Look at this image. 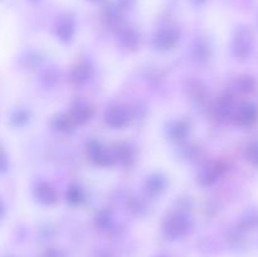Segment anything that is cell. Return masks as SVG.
<instances>
[{
    "label": "cell",
    "mask_w": 258,
    "mask_h": 257,
    "mask_svg": "<svg viewBox=\"0 0 258 257\" xmlns=\"http://www.w3.org/2000/svg\"><path fill=\"white\" fill-rule=\"evenodd\" d=\"M189 224H190V222L185 214L173 213L166 218L165 223H164V231L168 236L179 237L188 231Z\"/></svg>",
    "instance_id": "obj_1"
},
{
    "label": "cell",
    "mask_w": 258,
    "mask_h": 257,
    "mask_svg": "<svg viewBox=\"0 0 258 257\" xmlns=\"http://www.w3.org/2000/svg\"><path fill=\"white\" fill-rule=\"evenodd\" d=\"M179 37H180V33H179V30L176 28H164V29L159 30L156 33L153 42L154 47L156 49H169L173 45H175V43L179 40Z\"/></svg>",
    "instance_id": "obj_2"
},
{
    "label": "cell",
    "mask_w": 258,
    "mask_h": 257,
    "mask_svg": "<svg viewBox=\"0 0 258 257\" xmlns=\"http://www.w3.org/2000/svg\"><path fill=\"white\" fill-rule=\"evenodd\" d=\"M106 123L113 128L125 127L130 121V112L123 106H115L106 112Z\"/></svg>",
    "instance_id": "obj_3"
},
{
    "label": "cell",
    "mask_w": 258,
    "mask_h": 257,
    "mask_svg": "<svg viewBox=\"0 0 258 257\" xmlns=\"http://www.w3.org/2000/svg\"><path fill=\"white\" fill-rule=\"evenodd\" d=\"M88 150H90L91 159H92L96 164H98V165L108 166L112 165V164L115 163L113 154L110 153L108 150H106L101 144L96 143V141H91L90 146H88Z\"/></svg>",
    "instance_id": "obj_4"
},
{
    "label": "cell",
    "mask_w": 258,
    "mask_h": 257,
    "mask_svg": "<svg viewBox=\"0 0 258 257\" xmlns=\"http://www.w3.org/2000/svg\"><path fill=\"white\" fill-rule=\"evenodd\" d=\"M34 197L38 202L50 206L57 202V191L47 181H38L34 186Z\"/></svg>",
    "instance_id": "obj_5"
},
{
    "label": "cell",
    "mask_w": 258,
    "mask_h": 257,
    "mask_svg": "<svg viewBox=\"0 0 258 257\" xmlns=\"http://www.w3.org/2000/svg\"><path fill=\"white\" fill-rule=\"evenodd\" d=\"M75 20L70 15H64L58 19L55 24V35L59 38L62 42H70L75 37Z\"/></svg>",
    "instance_id": "obj_6"
},
{
    "label": "cell",
    "mask_w": 258,
    "mask_h": 257,
    "mask_svg": "<svg viewBox=\"0 0 258 257\" xmlns=\"http://www.w3.org/2000/svg\"><path fill=\"white\" fill-rule=\"evenodd\" d=\"M70 117L76 123H85L92 117V108L85 101L77 100L71 107Z\"/></svg>",
    "instance_id": "obj_7"
},
{
    "label": "cell",
    "mask_w": 258,
    "mask_h": 257,
    "mask_svg": "<svg viewBox=\"0 0 258 257\" xmlns=\"http://www.w3.org/2000/svg\"><path fill=\"white\" fill-rule=\"evenodd\" d=\"M118 40L121 44L130 49H135L139 44V34L134 28L130 27H122L118 29L117 33Z\"/></svg>",
    "instance_id": "obj_8"
},
{
    "label": "cell",
    "mask_w": 258,
    "mask_h": 257,
    "mask_svg": "<svg viewBox=\"0 0 258 257\" xmlns=\"http://www.w3.org/2000/svg\"><path fill=\"white\" fill-rule=\"evenodd\" d=\"M115 161H118L122 165H130L135 158V153H134L133 148L128 146L127 144H120L116 146L115 150L112 151Z\"/></svg>",
    "instance_id": "obj_9"
},
{
    "label": "cell",
    "mask_w": 258,
    "mask_h": 257,
    "mask_svg": "<svg viewBox=\"0 0 258 257\" xmlns=\"http://www.w3.org/2000/svg\"><path fill=\"white\" fill-rule=\"evenodd\" d=\"M93 75L92 68L88 65H78L71 72V80L76 85H83L87 82Z\"/></svg>",
    "instance_id": "obj_10"
},
{
    "label": "cell",
    "mask_w": 258,
    "mask_h": 257,
    "mask_svg": "<svg viewBox=\"0 0 258 257\" xmlns=\"http://www.w3.org/2000/svg\"><path fill=\"white\" fill-rule=\"evenodd\" d=\"M165 179L161 175H159V174H155V175L150 176V178L148 179V181H146V190H148V193L150 194V196L155 197L158 196V194H160L161 191L165 189Z\"/></svg>",
    "instance_id": "obj_11"
},
{
    "label": "cell",
    "mask_w": 258,
    "mask_h": 257,
    "mask_svg": "<svg viewBox=\"0 0 258 257\" xmlns=\"http://www.w3.org/2000/svg\"><path fill=\"white\" fill-rule=\"evenodd\" d=\"M217 176H218V170H217L216 166H207L199 173L198 181L202 185H211L217 180Z\"/></svg>",
    "instance_id": "obj_12"
},
{
    "label": "cell",
    "mask_w": 258,
    "mask_h": 257,
    "mask_svg": "<svg viewBox=\"0 0 258 257\" xmlns=\"http://www.w3.org/2000/svg\"><path fill=\"white\" fill-rule=\"evenodd\" d=\"M189 126L188 123L184 122V121H176L169 128V134H170L171 138H174L175 140H180V139H184L186 135H188Z\"/></svg>",
    "instance_id": "obj_13"
},
{
    "label": "cell",
    "mask_w": 258,
    "mask_h": 257,
    "mask_svg": "<svg viewBox=\"0 0 258 257\" xmlns=\"http://www.w3.org/2000/svg\"><path fill=\"white\" fill-rule=\"evenodd\" d=\"M85 194L78 185H71L67 190V201L72 204H78L83 201Z\"/></svg>",
    "instance_id": "obj_14"
},
{
    "label": "cell",
    "mask_w": 258,
    "mask_h": 257,
    "mask_svg": "<svg viewBox=\"0 0 258 257\" xmlns=\"http://www.w3.org/2000/svg\"><path fill=\"white\" fill-rule=\"evenodd\" d=\"M73 121L70 116L60 115L54 120L55 128L59 131H71L73 128Z\"/></svg>",
    "instance_id": "obj_15"
},
{
    "label": "cell",
    "mask_w": 258,
    "mask_h": 257,
    "mask_svg": "<svg viewBox=\"0 0 258 257\" xmlns=\"http://www.w3.org/2000/svg\"><path fill=\"white\" fill-rule=\"evenodd\" d=\"M28 117H29V115H28L27 111L20 110V111H17V112L13 115L12 121H13V123H14V125L20 126V125H23V123L27 122Z\"/></svg>",
    "instance_id": "obj_16"
},
{
    "label": "cell",
    "mask_w": 258,
    "mask_h": 257,
    "mask_svg": "<svg viewBox=\"0 0 258 257\" xmlns=\"http://www.w3.org/2000/svg\"><path fill=\"white\" fill-rule=\"evenodd\" d=\"M110 216H108L107 212L102 211L97 214V224H100L101 227H105L110 223Z\"/></svg>",
    "instance_id": "obj_17"
},
{
    "label": "cell",
    "mask_w": 258,
    "mask_h": 257,
    "mask_svg": "<svg viewBox=\"0 0 258 257\" xmlns=\"http://www.w3.org/2000/svg\"><path fill=\"white\" fill-rule=\"evenodd\" d=\"M136 0H117V5L116 7L118 8L120 10H125V9H130L135 5Z\"/></svg>",
    "instance_id": "obj_18"
},
{
    "label": "cell",
    "mask_w": 258,
    "mask_h": 257,
    "mask_svg": "<svg viewBox=\"0 0 258 257\" xmlns=\"http://www.w3.org/2000/svg\"><path fill=\"white\" fill-rule=\"evenodd\" d=\"M8 158L7 155H5L4 151L2 150V148H0V171H5L8 169Z\"/></svg>",
    "instance_id": "obj_19"
},
{
    "label": "cell",
    "mask_w": 258,
    "mask_h": 257,
    "mask_svg": "<svg viewBox=\"0 0 258 257\" xmlns=\"http://www.w3.org/2000/svg\"><path fill=\"white\" fill-rule=\"evenodd\" d=\"M191 2H193V4L197 5V7H201V5H203L207 0H191Z\"/></svg>",
    "instance_id": "obj_20"
},
{
    "label": "cell",
    "mask_w": 258,
    "mask_h": 257,
    "mask_svg": "<svg viewBox=\"0 0 258 257\" xmlns=\"http://www.w3.org/2000/svg\"><path fill=\"white\" fill-rule=\"evenodd\" d=\"M3 211H4V208H3V204H2V202H0V216L3 214Z\"/></svg>",
    "instance_id": "obj_21"
},
{
    "label": "cell",
    "mask_w": 258,
    "mask_h": 257,
    "mask_svg": "<svg viewBox=\"0 0 258 257\" xmlns=\"http://www.w3.org/2000/svg\"><path fill=\"white\" fill-rule=\"evenodd\" d=\"M88 2H91V3H101V2H103V0H88Z\"/></svg>",
    "instance_id": "obj_22"
},
{
    "label": "cell",
    "mask_w": 258,
    "mask_h": 257,
    "mask_svg": "<svg viewBox=\"0 0 258 257\" xmlns=\"http://www.w3.org/2000/svg\"><path fill=\"white\" fill-rule=\"evenodd\" d=\"M29 2L34 3V4H35V3H39V2H42V0H29Z\"/></svg>",
    "instance_id": "obj_23"
}]
</instances>
